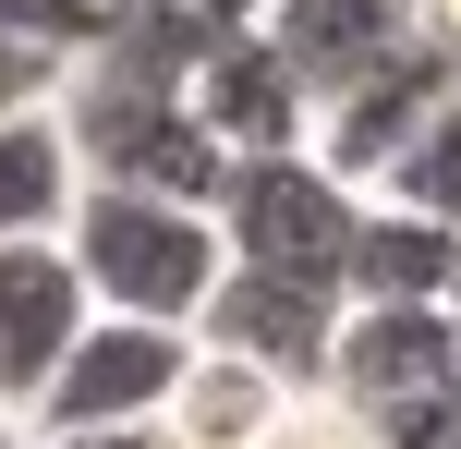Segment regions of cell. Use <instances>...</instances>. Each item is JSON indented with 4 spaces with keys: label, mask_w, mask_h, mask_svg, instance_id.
<instances>
[{
    "label": "cell",
    "mask_w": 461,
    "mask_h": 449,
    "mask_svg": "<svg viewBox=\"0 0 461 449\" xmlns=\"http://www.w3.org/2000/svg\"><path fill=\"white\" fill-rule=\"evenodd\" d=\"M49 110H61L86 183H122V194H194V207H219L230 158H219L207 121H194L183 61H158L134 24H97V37L61 61V97H49Z\"/></svg>",
    "instance_id": "obj_1"
},
{
    "label": "cell",
    "mask_w": 461,
    "mask_h": 449,
    "mask_svg": "<svg viewBox=\"0 0 461 449\" xmlns=\"http://www.w3.org/2000/svg\"><path fill=\"white\" fill-rule=\"evenodd\" d=\"M73 267H86V304L97 316H146V328H194L230 267L219 243V207L194 194H122V183H86L73 194Z\"/></svg>",
    "instance_id": "obj_2"
},
{
    "label": "cell",
    "mask_w": 461,
    "mask_h": 449,
    "mask_svg": "<svg viewBox=\"0 0 461 449\" xmlns=\"http://www.w3.org/2000/svg\"><path fill=\"white\" fill-rule=\"evenodd\" d=\"M316 401L365 449H461V340L438 304H340Z\"/></svg>",
    "instance_id": "obj_3"
},
{
    "label": "cell",
    "mask_w": 461,
    "mask_h": 449,
    "mask_svg": "<svg viewBox=\"0 0 461 449\" xmlns=\"http://www.w3.org/2000/svg\"><path fill=\"white\" fill-rule=\"evenodd\" d=\"M352 219H365V194H352L316 146H292V158H230V183H219L230 267H292V280H328V292H340Z\"/></svg>",
    "instance_id": "obj_4"
},
{
    "label": "cell",
    "mask_w": 461,
    "mask_h": 449,
    "mask_svg": "<svg viewBox=\"0 0 461 449\" xmlns=\"http://www.w3.org/2000/svg\"><path fill=\"white\" fill-rule=\"evenodd\" d=\"M194 377V328H146V316H86V340L61 353V377L37 389L24 426L37 437H73V426H170Z\"/></svg>",
    "instance_id": "obj_5"
},
{
    "label": "cell",
    "mask_w": 461,
    "mask_h": 449,
    "mask_svg": "<svg viewBox=\"0 0 461 449\" xmlns=\"http://www.w3.org/2000/svg\"><path fill=\"white\" fill-rule=\"evenodd\" d=\"M194 340L230 353V364H255V377H279V389H316L328 377V340H340V292L292 280V267H219Z\"/></svg>",
    "instance_id": "obj_6"
},
{
    "label": "cell",
    "mask_w": 461,
    "mask_h": 449,
    "mask_svg": "<svg viewBox=\"0 0 461 449\" xmlns=\"http://www.w3.org/2000/svg\"><path fill=\"white\" fill-rule=\"evenodd\" d=\"M449 85H461V49H449V37L389 49V61H376L352 97H328V110H316V158L340 170L352 194H376V183H389V158L425 134V110H438Z\"/></svg>",
    "instance_id": "obj_7"
},
{
    "label": "cell",
    "mask_w": 461,
    "mask_h": 449,
    "mask_svg": "<svg viewBox=\"0 0 461 449\" xmlns=\"http://www.w3.org/2000/svg\"><path fill=\"white\" fill-rule=\"evenodd\" d=\"M86 267L73 243H0V413H37L61 353L86 340Z\"/></svg>",
    "instance_id": "obj_8"
},
{
    "label": "cell",
    "mask_w": 461,
    "mask_h": 449,
    "mask_svg": "<svg viewBox=\"0 0 461 449\" xmlns=\"http://www.w3.org/2000/svg\"><path fill=\"white\" fill-rule=\"evenodd\" d=\"M255 37H267L279 73L328 110V97H352L389 49H413L425 13H413V0H267V24H255Z\"/></svg>",
    "instance_id": "obj_9"
},
{
    "label": "cell",
    "mask_w": 461,
    "mask_h": 449,
    "mask_svg": "<svg viewBox=\"0 0 461 449\" xmlns=\"http://www.w3.org/2000/svg\"><path fill=\"white\" fill-rule=\"evenodd\" d=\"M183 85H194V121L219 134V158H292V146H316V97L279 73V49L255 37V24L219 37Z\"/></svg>",
    "instance_id": "obj_10"
},
{
    "label": "cell",
    "mask_w": 461,
    "mask_h": 449,
    "mask_svg": "<svg viewBox=\"0 0 461 449\" xmlns=\"http://www.w3.org/2000/svg\"><path fill=\"white\" fill-rule=\"evenodd\" d=\"M449 267H461V231H449V219L365 194V219H352V256H340V304H438Z\"/></svg>",
    "instance_id": "obj_11"
},
{
    "label": "cell",
    "mask_w": 461,
    "mask_h": 449,
    "mask_svg": "<svg viewBox=\"0 0 461 449\" xmlns=\"http://www.w3.org/2000/svg\"><path fill=\"white\" fill-rule=\"evenodd\" d=\"M73 194H86V158H73L61 110H13L0 121V243H61L73 231Z\"/></svg>",
    "instance_id": "obj_12"
},
{
    "label": "cell",
    "mask_w": 461,
    "mask_h": 449,
    "mask_svg": "<svg viewBox=\"0 0 461 449\" xmlns=\"http://www.w3.org/2000/svg\"><path fill=\"white\" fill-rule=\"evenodd\" d=\"M376 194H389V207H425V219H449V231H461V85L425 110V134L389 158V183H376Z\"/></svg>",
    "instance_id": "obj_13"
},
{
    "label": "cell",
    "mask_w": 461,
    "mask_h": 449,
    "mask_svg": "<svg viewBox=\"0 0 461 449\" xmlns=\"http://www.w3.org/2000/svg\"><path fill=\"white\" fill-rule=\"evenodd\" d=\"M97 24H110L97 0H0V37H13V49H49V61H73Z\"/></svg>",
    "instance_id": "obj_14"
},
{
    "label": "cell",
    "mask_w": 461,
    "mask_h": 449,
    "mask_svg": "<svg viewBox=\"0 0 461 449\" xmlns=\"http://www.w3.org/2000/svg\"><path fill=\"white\" fill-rule=\"evenodd\" d=\"M243 449H365V437H352L340 413L316 401V389H292V401H279V413H267V426H255Z\"/></svg>",
    "instance_id": "obj_15"
},
{
    "label": "cell",
    "mask_w": 461,
    "mask_h": 449,
    "mask_svg": "<svg viewBox=\"0 0 461 449\" xmlns=\"http://www.w3.org/2000/svg\"><path fill=\"white\" fill-rule=\"evenodd\" d=\"M37 97H61V61H49V49H13V37H0V121H13V110H37Z\"/></svg>",
    "instance_id": "obj_16"
},
{
    "label": "cell",
    "mask_w": 461,
    "mask_h": 449,
    "mask_svg": "<svg viewBox=\"0 0 461 449\" xmlns=\"http://www.w3.org/2000/svg\"><path fill=\"white\" fill-rule=\"evenodd\" d=\"M37 449H170V426H73V437H37Z\"/></svg>",
    "instance_id": "obj_17"
},
{
    "label": "cell",
    "mask_w": 461,
    "mask_h": 449,
    "mask_svg": "<svg viewBox=\"0 0 461 449\" xmlns=\"http://www.w3.org/2000/svg\"><path fill=\"white\" fill-rule=\"evenodd\" d=\"M413 13H425V37H449V49H461V0H413Z\"/></svg>",
    "instance_id": "obj_18"
},
{
    "label": "cell",
    "mask_w": 461,
    "mask_h": 449,
    "mask_svg": "<svg viewBox=\"0 0 461 449\" xmlns=\"http://www.w3.org/2000/svg\"><path fill=\"white\" fill-rule=\"evenodd\" d=\"M0 449H37V426H24V413H0Z\"/></svg>",
    "instance_id": "obj_19"
},
{
    "label": "cell",
    "mask_w": 461,
    "mask_h": 449,
    "mask_svg": "<svg viewBox=\"0 0 461 449\" xmlns=\"http://www.w3.org/2000/svg\"><path fill=\"white\" fill-rule=\"evenodd\" d=\"M438 316H449V340H461V267H449V292H438Z\"/></svg>",
    "instance_id": "obj_20"
},
{
    "label": "cell",
    "mask_w": 461,
    "mask_h": 449,
    "mask_svg": "<svg viewBox=\"0 0 461 449\" xmlns=\"http://www.w3.org/2000/svg\"><path fill=\"white\" fill-rule=\"evenodd\" d=\"M97 13H122V0H97Z\"/></svg>",
    "instance_id": "obj_21"
}]
</instances>
